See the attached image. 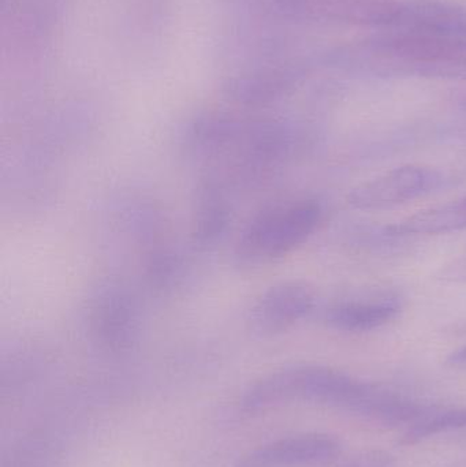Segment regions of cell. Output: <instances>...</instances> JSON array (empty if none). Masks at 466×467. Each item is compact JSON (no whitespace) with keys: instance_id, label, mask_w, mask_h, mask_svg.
I'll use <instances>...</instances> for the list:
<instances>
[{"instance_id":"obj_16","label":"cell","mask_w":466,"mask_h":467,"mask_svg":"<svg viewBox=\"0 0 466 467\" xmlns=\"http://www.w3.org/2000/svg\"><path fill=\"white\" fill-rule=\"evenodd\" d=\"M460 106H461L462 109H466V93L464 96H462L461 99H460Z\"/></svg>"},{"instance_id":"obj_14","label":"cell","mask_w":466,"mask_h":467,"mask_svg":"<svg viewBox=\"0 0 466 467\" xmlns=\"http://www.w3.org/2000/svg\"><path fill=\"white\" fill-rule=\"evenodd\" d=\"M337 467H394V457L382 450H369L353 455Z\"/></svg>"},{"instance_id":"obj_11","label":"cell","mask_w":466,"mask_h":467,"mask_svg":"<svg viewBox=\"0 0 466 467\" xmlns=\"http://www.w3.org/2000/svg\"><path fill=\"white\" fill-rule=\"evenodd\" d=\"M466 428V408L440 410L435 409L429 416L419 420L408 428L399 443L402 446H413L440 433Z\"/></svg>"},{"instance_id":"obj_12","label":"cell","mask_w":466,"mask_h":467,"mask_svg":"<svg viewBox=\"0 0 466 467\" xmlns=\"http://www.w3.org/2000/svg\"><path fill=\"white\" fill-rule=\"evenodd\" d=\"M235 2L279 19L300 18L312 8L309 0H235Z\"/></svg>"},{"instance_id":"obj_5","label":"cell","mask_w":466,"mask_h":467,"mask_svg":"<svg viewBox=\"0 0 466 467\" xmlns=\"http://www.w3.org/2000/svg\"><path fill=\"white\" fill-rule=\"evenodd\" d=\"M342 446L333 436L304 433L271 441L243 455L234 467H315L333 462Z\"/></svg>"},{"instance_id":"obj_9","label":"cell","mask_w":466,"mask_h":467,"mask_svg":"<svg viewBox=\"0 0 466 467\" xmlns=\"http://www.w3.org/2000/svg\"><path fill=\"white\" fill-rule=\"evenodd\" d=\"M466 230V196L419 211L385 227L386 235H438Z\"/></svg>"},{"instance_id":"obj_3","label":"cell","mask_w":466,"mask_h":467,"mask_svg":"<svg viewBox=\"0 0 466 467\" xmlns=\"http://www.w3.org/2000/svg\"><path fill=\"white\" fill-rule=\"evenodd\" d=\"M442 183V172L434 167L405 164L355 186L347 204L358 211L388 210L427 196Z\"/></svg>"},{"instance_id":"obj_10","label":"cell","mask_w":466,"mask_h":467,"mask_svg":"<svg viewBox=\"0 0 466 467\" xmlns=\"http://www.w3.org/2000/svg\"><path fill=\"white\" fill-rule=\"evenodd\" d=\"M93 323L104 342L117 348L128 345L136 329V313L128 299L112 294L98 302Z\"/></svg>"},{"instance_id":"obj_15","label":"cell","mask_w":466,"mask_h":467,"mask_svg":"<svg viewBox=\"0 0 466 467\" xmlns=\"http://www.w3.org/2000/svg\"><path fill=\"white\" fill-rule=\"evenodd\" d=\"M446 362L451 367H466V345L450 353Z\"/></svg>"},{"instance_id":"obj_6","label":"cell","mask_w":466,"mask_h":467,"mask_svg":"<svg viewBox=\"0 0 466 467\" xmlns=\"http://www.w3.org/2000/svg\"><path fill=\"white\" fill-rule=\"evenodd\" d=\"M393 29L416 30L466 40V5L440 0L402 2Z\"/></svg>"},{"instance_id":"obj_2","label":"cell","mask_w":466,"mask_h":467,"mask_svg":"<svg viewBox=\"0 0 466 467\" xmlns=\"http://www.w3.org/2000/svg\"><path fill=\"white\" fill-rule=\"evenodd\" d=\"M322 216L323 208L316 200H297L260 211L235 244V265L257 268L289 254L316 232Z\"/></svg>"},{"instance_id":"obj_1","label":"cell","mask_w":466,"mask_h":467,"mask_svg":"<svg viewBox=\"0 0 466 467\" xmlns=\"http://www.w3.org/2000/svg\"><path fill=\"white\" fill-rule=\"evenodd\" d=\"M374 389L372 384L361 383L331 368L297 365L260 379L245 392L241 406L249 413H256L279 403L304 400L360 416Z\"/></svg>"},{"instance_id":"obj_8","label":"cell","mask_w":466,"mask_h":467,"mask_svg":"<svg viewBox=\"0 0 466 467\" xmlns=\"http://www.w3.org/2000/svg\"><path fill=\"white\" fill-rule=\"evenodd\" d=\"M401 5L399 0H316L311 10L338 24L393 29Z\"/></svg>"},{"instance_id":"obj_13","label":"cell","mask_w":466,"mask_h":467,"mask_svg":"<svg viewBox=\"0 0 466 467\" xmlns=\"http://www.w3.org/2000/svg\"><path fill=\"white\" fill-rule=\"evenodd\" d=\"M229 222V213L221 202H212L200 211L197 222L196 236L202 244L215 241L226 229Z\"/></svg>"},{"instance_id":"obj_7","label":"cell","mask_w":466,"mask_h":467,"mask_svg":"<svg viewBox=\"0 0 466 467\" xmlns=\"http://www.w3.org/2000/svg\"><path fill=\"white\" fill-rule=\"evenodd\" d=\"M401 302L396 296L337 302L326 312V323L337 331L360 334L374 331L396 320Z\"/></svg>"},{"instance_id":"obj_4","label":"cell","mask_w":466,"mask_h":467,"mask_svg":"<svg viewBox=\"0 0 466 467\" xmlns=\"http://www.w3.org/2000/svg\"><path fill=\"white\" fill-rule=\"evenodd\" d=\"M316 293L303 280H286L268 287L252 305L249 324L260 335H276L293 328L311 315Z\"/></svg>"}]
</instances>
